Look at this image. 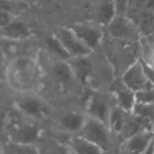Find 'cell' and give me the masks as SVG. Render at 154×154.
<instances>
[{
  "instance_id": "6da1fadb",
  "label": "cell",
  "mask_w": 154,
  "mask_h": 154,
  "mask_svg": "<svg viewBox=\"0 0 154 154\" xmlns=\"http://www.w3.org/2000/svg\"><path fill=\"white\" fill-rule=\"evenodd\" d=\"M5 130L10 142L22 144H36L41 134L37 121L27 118L18 109L8 114Z\"/></svg>"
},
{
  "instance_id": "7a4b0ae2",
  "label": "cell",
  "mask_w": 154,
  "mask_h": 154,
  "mask_svg": "<svg viewBox=\"0 0 154 154\" xmlns=\"http://www.w3.org/2000/svg\"><path fill=\"white\" fill-rule=\"evenodd\" d=\"M8 83L21 93L32 92L37 84V67L31 58L16 59L8 67Z\"/></svg>"
},
{
  "instance_id": "3957f363",
  "label": "cell",
  "mask_w": 154,
  "mask_h": 154,
  "mask_svg": "<svg viewBox=\"0 0 154 154\" xmlns=\"http://www.w3.org/2000/svg\"><path fill=\"white\" fill-rule=\"evenodd\" d=\"M77 135L92 143L106 152H111L113 146L111 138L112 133L105 124L91 116H86L85 123Z\"/></svg>"
},
{
  "instance_id": "277c9868",
  "label": "cell",
  "mask_w": 154,
  "mask_h": 154,
  "mask_svg": "<svg viewBox=\"0 0 154 154\" xmlns=\"http://www.w3.org/2000/svg\"><path fill=\"white\" fill-rule=\"evenodd\" d=\"M106 27L110 37L123 44L136 43L140 36L137 25L126 15H116Z\"/></svg>"
},
{
  "instance_id": "5b68a950",
  "label": "cell",
  "mask_w": 154,
  "mask_h": 154,
  "mask_svg": "<svg viewBox=\"0 0 154 154\" xmlns=\"http://www.w3.org/2000/svg\"><path fill=\"white\" fill-rule=\"evenodd\" d=\"M16 109L34 121H43L48 116V106L43 99L32 92L22 93L15 102Z\"/></svg>"
},
{
  "instance_id": "8992f818",
  "label": "cell",
  "mask_w": 154,
  "mask_h": 154,
  "mask_svg": "<svg viewBox=\"0 0 154 154\" xmlns=\"http://www.w3.org/2000/svg\"><path fill=\"white\" fill-rule=\"evenodd\" d=\"M54 36L60 41L69 57H83L89 56L92 51L75 35L70 26L60 27L54 32Z\"/></svg>"
},
{
  "instance_id": "52a82bcc",
  "label": "cell",
  "mask_w": 154,
  "mask_h": 154,
  "mask_svg": "<svg viewBox=\"0 0 154 154\" xmlns=\"http://www.w3.org/2000/svg\"><path fill=\"white\" fill-rule=\"evenodd\" d=\"M153 137L154 132L144 126L133 135L123 140L118 151L120 154H140Z\"/></svg>"
},
{
  "instance_id": "ba28073f",
  "label": "cell",
  "mask_w": 154,
  "mask_h": 154,
  "mask_svg": "<svg viewBox=\"0 0 154 154\" xmlns=\"http://www.w3.org/2000/svg\"><path fill=\"white\" fill-rule=\"evenodd\" d=\"M121 80L126 86H128L134 92L143 90L151 85V83L147 79L144 72L140 59L134 61L126 68V70L123 72Z\"/></svg>"
},
{
  "instance_id": "9c48e42d",
  "label": "cell",
  "mask_w": 154,
  "mask_h": 154,
  "mask_svg": "<svg viewBox=\"0 0 154 154\" xmlns=\"http://www.w3.org/2000/svg\"><path fill=\"white\" fill-rule=\"evenodd\" d=\"M70 29L92 51L102 43L103 31L97 23H77L71 25Z\"/></svg>"
},
{
  "instance_id": "30bf717a",
  "label": "cell",
  "mask_w": 154,
  "mask_h": 154,
  "mask_svg": "<svg viewBox=\"0 0 154 154\" xmlns=\"http://www.w3.org/2000/svg\"><path fill=\"white\" fill-rule=\"evenodd\" d=\"M111 106L112 105L110 104V102L105 97L99 94V93H94V94L90 95L88 97L85 113L86 116H91L95 120L100 121L108 127V121H109Z\"/></svg>"
},
{
  "instance_id": "8fae6325",
  "label": "cell",
  "mask_w": 154,
  "mask_h": 154,
  "mask_svg": "<svg viewBox=\"0 0 154 154\" xmlns=\"http://www.w3.org/2000/svg\"><path fill=\"white\" fill-rule=\"evenodd\" d=\"M110 92L116 102V105L127 112H131L135 104V92L130 89L122 82V80H116L110 86Z\"/></svg>"
},
{
  "instance_id": "7c38bea8",
  "label": "cell",
  "mask_w": 154,
  "mask_h": 154,
  "mask_svg": "<svg viewBox=\"0 0 154 154\" xmlns=\"http://www.w3.org/2000/svg\"><path fill=\"white\" fill-rule=\"evenodd\" d=\"M88 57L89 56L72 57L67 60L75 79L84 85L88 83L93 70V65Z\"/></svg>"
},
{
  "instance_id": "4fadbf2b",
  "label": "cell",
  "mask_w": 154,
  "mask_h": 154,
  "mask_svg": "<svg viewBox=\"0 0 154 154\" xmlns=\"http://www.w3.org/2000/svg\"><path fill=\"white\" fill-rule=\"evenodd\" d=\"M86 120V113L79 110H68L64 112L59 120V126L62 130L77 135L82 129Z\"/></svg>"
},
{
  "instance_id": "5bb4252c",
  "label": "cell",
  "mask_w": 154,
  "mask_h": 154,
  "mask_svg": "<svg viewBox=\"0 0 154 154\" xmlns=\"http://www.w3.org/2000/svg\"><path fill=\"white\" fill-rule=\"evenodd\" d=\"M31 35L32 32L29 27L16 18H14L8 24L0 26V37L8 40H23L31 37Z\"/></svg>"
},
{
  "instance_id": "9a60e30c",
  "label": "cell",
  "mask_w": 154,
  "mask_h": 154,
  "mask_svg": "<svg viewBox=\"0 0 154 154\" xmlns=\"http://www.w3.org/2000/svg\"><path fill=\"white\" fill-rule=\"evenodd\" d=\"M68 148L71 154H111L110 152L102 150L92 143L75 135L68 142Z\"/></svg>"
},
{
  "instance_id": "2e32d148",
  "label": "cell",
  "mask_w": 154,
  "mask_h": 154,
  "mask_svg": "<svg viewBox=\"0 0 154 154\" xmlns=\"http://www.w3.org/2000/svg\"><path fill=\"white\" fill-rule=\"evenodd\" d=\"M116 8L113 0H100L95 12V21L101 26H106L116 16Z\"/></svg>"
},
{
  "instance_id": "e0dca14e",
  "label": "cell",
  "mask_w": 154,
  "mask_h": 154,
  "mask_svg": "<svg viewBox=\"0 0 154 154\" xmlns=\"http://www.w3.org/2000/svg\"><path fill=\"white\" fill-rule=\"evenodd\" d=\"M51 72L53 78L62 85H67L75 79L73 73L70 69V66L65 60L56 59L51 67Z\"/></svg>"
},
{
  "instance_id": "ac0fdd59",
  "label": "cell",
  "mask_w": 154,
  "mask_h": 154,
  "mask_svg": "<svg viewBox=\"0 0 154 154\" xmlns=\"http://www.w3.org/2000/svg\"><path fill=\"white\" fill-rule=\"evenodd\" d=\"M126 113H127V111L123 110L119 106H111L109 121H108V128H109L110 132L112 134H116V135H120L121 134V131H122L124 126V122H125Z\"/></svg>"
},
{
  "instance_id": "d6986e66",
  "label": "cell",
  "mask_w": 154,
  "mask_h": 154,
  "mask_svg": "<svg viewBox=\"0 0 154 154\" xmlns=\"http://www.w3.org/2000/svg\"><path fill=\"white\" fill-rule=\"evenodd\" d=\"M131 113L138 116L140 120L152 129L154 124V104L151 103H137L135 102Z\"/></svg>"
},
{
  "instance_id": "ffe728a7",
  "label": "cell",
  "mask_w": 154,
  "mask_h": 154,
  "mask_svg": "<svg viewBox=\"0 0 154 154\" xmlns=\"http://www.w3.org/2000/svg\"><path fill=\"white\" fill-rule=\"evenodd\" d=\"M144 126L148 127V126L144 123V121L140 120L138 116H134V114L131 113V112H127V113H126V118H125V122H124L123 129H122V131H121L120 135L123 137V140H125V138L129 137V136L133 135L134 133H136V132H137L142 127H144Z\"/></svg>"
},
{
  "instance_id": "44dd1931",
  "label": "cell",
  "mask_w": 154,
  "mask_h": 154,
  "mask_svg": "<svg viewBox=\"0 0 154 154\" xmlns=\"http://www.w3.org/2000/svg\"><path fill=\"white\" fill-rule=\"evenodd\" d=\"M3 154H40L38 148L35 144H22V143H14L8 140L4 146Z\"/></svg>"
},
{
  "instance_id": "7402d4cb",
  "label": "cell",
  "mask_w": 154,
  "mask_h": 154,
  "mask_svg": "<svg viewBox=\"0 0 154 154\" xmlns=\"http://www.w3.org/2000/svg\"><path fill=\"white\" fill-rule=\"evenodd\" d=\"M46 46H47V51L56 58V59H60V60H67L69 59V55L67 54V51H65V48L63 47V45L60 43V41L56 38L54 35H51V37L46 39Z\"/></svg>"
},
{
  "instance_id": "603a6c76",
  "label": "cell",
  "mask_w": 154,
  "mask_h": 154,
  "mask_svg": "<svg viewBox=\"0 0 154 154\" xmlns=\"http://www.w3.org/2000/svg\"><path fill=\"white\" fill-rule=\"evenodd\" d=\"M26 8L24 3L13 0H0V11L2 12H8L12 15H16L22 12Z\"/></svg>"
},
{
  "instance_id": "cb8c5ba5",
  "label": "cell",
  "mask_w": 154,
  "mask_h": 154,
  "mask_svg": "<svg viewBox=\"0 0 154 154\" xmlns=\"http://www.w3.org/2000/svg\"><path fill=\"white\" fill-rule=\"evenodd\" d=\"M135 102L137 103L154 104V84H151L147 88L135 92Z\"/></svg>"
},
{
  "instance_id": "d4e9b609",
  "label": "cell",
  "mask_w": 154,
  "mask_h": 154,
  "mask_svg": "<svg viewBox=\"0 0 154 154\" xmlns=\"http://www.w3.org/2000/svg\"><path fill=\"white\" fill-rule=\"evenodd\" d=\"M140 62H142V66H143V69H144V72L146 75L147 79L149 80L151 84H154V68L152 66L146 63L143 59H140Z\"/></svg>"
},
{
  "instance_id": "484cf974",
  "label": "cell",
  "mask_w": 154,
  "mask_h": 154,
  "mask_svg": "<svg viewBox=\"0 0 154 154\" xmlns=\"http://www.w3.org/2000/svg\"><path fill=\"white\" fill-rule=\"evenodd\" d=\"M116 4V14L118 15H126V10H127L128 0H113Z\"/></svg>"
},
{
  "instance_id": "4316f807",
  "label": "cell",
  "mask_w": 154,
  "mask_h": 154,
  "mask_svg": "<svg viewBox=\"0 0 154 154\" xmlns=\"http://www.w3.org/2000/svg\"><path fill=\"white\" fill-rule=\"evenodd\" d=\"M153 152H154V137L151 140V142L148 144V146L145 148V150L140 154H153Z\"/></svg>"
},
{
  "instance_id": "83f0119b",
  "label": "cell",
  "mask_w": 154,
  "mask_h": 154,
  "mask_svg": "<svg viewBox=\"0 0 154 154\" xmlns=\"http://www.w3.org/2000/svg\"><path fill=\"white\" fill-rule=\"evenodd\" d=\"M152 131L154 132V124H153V127H152Z\"/></svg>"
},
{
  "instance_id": "f1b7e54d",
  "label": "cell",
  "mask_w": 154,
  "mask_h": 154,
  "mask_svg": "<svg viewBox=\"0 0 154 154\" xmlns=\"http://www.w3.org/2000/svg\"><path fill=\"white\" fill-rule=\"evenodd\" d=\"M114 154H120V153H119V151H116V153H114Z\"/></svg>"
},
{
  "instance_id": "f546056e",
  "label": "cell",
  "mask_w": 154,
  "mask_h": 154,
  "mask_svg": "<svg viewBox=\"0 0 154 154\" xmlns=\"http://www.w3.org/2000/svg\"><path fill=\"white\" fill-rule=\"evenodd\" d=\"M1 154H3V153H2V152H1Z\"/></svg>"
},
{
  "instance_id": "4dcf8cb0",
  "label": "cell",
  "mask_w": 154,
  "mask_h": 154,
  "mask_svg": "<svg viewBox=\"0 0 154 154\" xmlns=\"http://www.w3.org/2000/svg\"><path fill=\"white\" fill-rule=\"evenodd\" d=\"M153 154H154V152H153Z\"/></svg>"
}]
</instances>
